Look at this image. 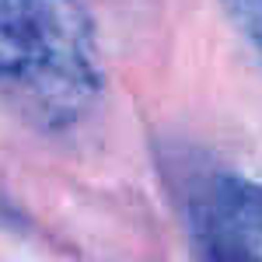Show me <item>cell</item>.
<instances>
[{"label":"cell","mask_w":262,"mask_h":262,"mask_svg":"<svg viewBox=\"0 0 262 262\" xmlns=\"http://www.w3.org/2000/svg\"><path fill=\"white\" fill-rule=\"evenodd\" d=\"M196 262H262V182L224 175L192 203Z\"/></svg>","instance_id":"obj_2"},{"label":"cell","mask_w":262,"mask_h":262,"mask_svg":"<svg viewBox=\"0 0 262 262\" xmlns=\"http://www.w3.org/2000/svg\"><path fill=\"white\" fill-rule=\"evenodd\" d=\"M101 91L81 0H0V95L46 129L77 122Z\"/></svg>","instance_id":"obj_1"},{"label":"cell","mask_w":262,"mask_h":262,"mask_svg":"<svg viewBox=\"0 0 262 262\" xmlns=\"http://www.w3.org/2000/svg\"><path fill=\"white\" fill-rule=\"evenodd\" d=\"M221 4L227 18L234 21V28L242 32V39L262 60V0H221Z\"/></svg>","instance_id":"obj_3"}]
</instances>
